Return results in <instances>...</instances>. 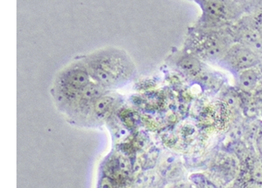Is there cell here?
Segmentation results:
<instances>
[{"label":"cell","mask_w":262,"mask_h":188,"mask_svg":"<svg viewBox=\"0 0 262 188\" xmlns=\"http://www.w3.org/2000/svg\"><path fill=\"white\" fill-rule=\"evenodd\" d=\"M82 56L92 79L108 91L121 89L137 77L136 63L123 49L103 47Z\"/></svg>","instance_id":"6da1fadb"},{"label":"cell","mask_w":262,"mask_h":188,"mask_svg":"<svg viewBox=\"0 0 262 188\" xmlns=\"http://www.w3.org/2000/svg\"><path fill=\"white\" fill-rule=\"evenodd\" d=\"M93 82L82 56L75 57L58 72L52 84L50 95L56 109L67 118Z\"/></svg>","instance_id":"7a4b0ae2"},{"label":"cell","mask_w":262,"mask_h":188,"mask_svg":"<svg viewBox=\"0 0 262 188\" xmlns=\"http://www.w3.org/2000/svg\"><path fill=\"white\" fill-rule=\"evenodd\" d=\"M221 63L237 73L253 68L260 63V57L255 51L242 43L231 45L222 59Z\"/></svg>","instance_id":"3957f363"},{"label":"cell","mask_w":262,"mask_h":188,"mask_svg":"<svg viewBox=\"0 0 262 188\" xmlns=\"http://www.w3.org/2000/svg\"><path fill=\"white\" fill-rule=\"evenodd\" d=\"M199 4L202 17L209 22H225L235 17L237 8L229 0H194Z\"/></svg>","instance_id":"277c9868"},{"label":"cell","mask_w":262,"mask_h":188,"mask_svg":"<svg viewBox=\"0 0 262 188\" xmlns=\"http://www.w3.org/2000/svg\"><path fill=\"white\" fill-rule=\"evenodd\" d=\"M236 39L238 43L243 44L254 51L262 49V35L253 25L252 21L249 24H242L237 29Z\"/></svg>","instance_id":"5b68a950"},{"label":"cell","mask_w":262,"mask_h":188,"mask_svg":"<svg viewBox=\"0 0 262 188\" xmlns=\"http://www.w3.org/2000/svg\"><path fill=\"white\" fill-rule=\"evenodd\" d=\"M237 84L245 92H251L255 89L259 80L258 73L254 68L244 70L237 73Z\"/></svg>","instance_id":"8992f818"},{"label":"cell","mask_w":262,"mask_h":188,"mask_svg":"<svg viewBox=\"0 0 262 188\" xmlns=\"http://www.w3.org/2000/svg\"><path fill=\"white\" fill-rule=\"evenodd\" d=\"M229 47H227L225 41L220 38L210 37L204 43L203 50L208 57L221 59Z\"/></svg>","instance_id":"52a82bcc"},{"label":"cell","mask_w":262,"mask_h":188,"mask_svg":"<svg viewBox=\"0 0 262 188\" xmlns=\"http://www.w3.org/2000/svg\"><path fill=\"white\" fill-rule=\"evenodd\" d=\"M179 66L184 73L191 76L199 75L202 71V62L194 56H184L179 61Z\"/></svg>","instance_id":"ba28073f"},{"label":"cell","mask_w":262,"mask_h":188,"mask_svg":"<svg viewBox=\"0 0 262 188\" xmlns=\"http://www.w3.org/2000/svg\"><path fill=\"white\" fill-rule=\"evenodd\" d=\"M249 174L251 180L262 183V157L260 155L250 162Z\"/></svg>","instance_id":"9c48e42d"},{"label":"cell","mask_w":262,"mask_h":188,"mask_svg":"<svg viewBox=\"0 0 262 188\" xmlns=\"http://www.w3.org/2000/svg\"><path fill=\"white\" fill-rule=\"evenodd\" d=\"M193 181L200 188H215L214 185L202 174H193Z\"/></svg>","instance_id":"30bf717a"},{"label":"cell","mask_w":262,"mask_h":188,"mask_svg":"<svg viewBox=\"0 0 262 188\" xmlns=\"http://www.w3.org/2000/svg\"><path fill=\"white\" fill-rule=\"evenodd\" d=\"M254 142H255L256 149L259 155L262 157V125H260L256 131Z\"/></svg>","instance_id":"8fae6325"},{"label":"cell","mask_w":262,"mask_h":188,"mask_svg":"<svg viewBox=\"0 0 262 188\" xmlns=\"http://www.w3.org/2000/svg\"><path fill=\"white\" fill-rule=\"evenodd\" d=\"M253 25L254 26L257 31L262 35V10L256 13L252 19Z\"/></svg>","instance_id":"7c38bea8"},{"label":"cell","mask_w":262,"mask_h":188,"mask_svg":"<svg viewBox=\"0 0 262 188\" xmlns=\"http://www.w3.org/2000/svg\"><path fill=\"white\" fill-rule=\"evenodd\" d=\"M241 188H262V183L253 180H249L245 182Z\"/></svg>","instance_id":"4fadbf2b"},{"label":"cell","mask_w":262,"mask_h":188,"mask_svg":"<svg viewBox=\"0 0 262 188\" xmlns=\"http://www.w3.org/2000/svg\"><path fill=\"white\" fill-rule=\"evenodd\" d=\"M256 2L258 4L259 7L260 8V10H262V0H256Z\"/></svg>","instance_id":"5bb4252c"}]
</instances>
